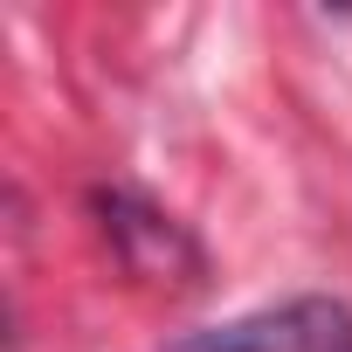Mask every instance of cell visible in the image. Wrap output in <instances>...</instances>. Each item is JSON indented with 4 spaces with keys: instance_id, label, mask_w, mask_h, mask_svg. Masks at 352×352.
Listing matches in <instances>:
<instances>
[{
    "instance_id": "obj_1",
    "label": "cell",
    "mask_w": 352,
    "mask_h": 352,
    "mask_svg": "<svg viewBox=\"0 0 352 352\" xmlns=\"http://www.w3.org/2000/svg\"><path fill=\"white\" fill-rule=\"evenodd\" d=\"M173 352H352V311L331 297H290L208 331H187Z\"/></svg>"
},
{
    "instance_id": "obj_2",
    "label": "cell",
    "mask_w": 352,
    "mask_h": 352,
    "mask_svg": "<svg viewBox=\"0 0 352 352\" xmlns=\"http://www.w3.org/2000/svg\"><path fill=\"white\" fill-rule=\"evenodd\" d=\"M97 214H104V235H111V249L124 256V270H131V276H152V283H166V276L194 283V276H201V249L187 242V228H180V221L159 214L152 201H138V194L111 187V194H97Z\"/></svg>"
}]
</instances>
